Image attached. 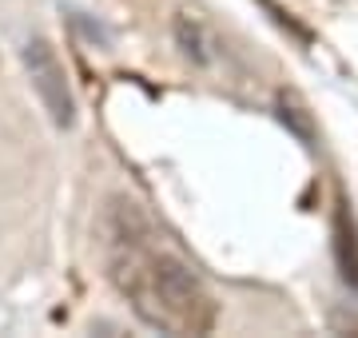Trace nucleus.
<instances>
[{
	"label": "nucleus",
	"mask_w": 358,
	"mask_h": 338,
	"mask_svg": "<svg viewBox=\"0 0 358 338\" xmlns=\"http://www.w3.org/2000/svg\"><path fill=\"white\" fill-rule=\"evenodd\" d=\"M275 112H279V119L287 124V131H291L303 147H315V140H319V131H315V116H310L307 100H303L299 91L282 88L279 96H275Z\"/></svg>",
	"instance_id": "nucleus-5"
},
{
	"label": "nucleus",
	"mask_w": 358,
	"mask_h": 338,
	"mask_svg": "<svg viewBox=\"0 0 358 338\" xmlns=\"http://www.w3.org/2000/svg\"><path fill=\"white\" fill-rule=\"evenodd\" d=\"M24 68H28V80L36 88L44 112L52 116L56 128H72L76 124V100H72V88H68V72L60 64V56L52 48L48 40H28L24 44Z\"/></svg>",
	"instance_id": "nucleus-2"
},
{
	"label": "nucleus",
	"mask_w": 358,
	"mask_h": 338,
	"mask_svg": "<svg viewBox=\"0 0 358 338\" xmlns=\"http://www.w3.org/2000/svg\"><path fill=\"white\" fill-rule=\"evenodd\" d=\"M112 239V283L131 302V311L140 314V323H148L159 335H207L215 326V302L207 286L176 255L155 251L148 243L143 223L140 231H128V219H124V227H115Z\"/></svg>",
	"instance_id": "nucleus-1"
},
{
	"label": "nucleus",
	"mask_w": 358,
	"mask_h": 338,
	"mask_svg": "<svg viewBox=\"0 0 358 338\" xmlns=\"http://www.w3.org/2000/svg\"><path fill=\"white\" fill-rule=\"evenodd\" d=\"M176 44H179V52L187 56L192 64H199V68L215 64V56H219L215 28L207 24L199 13H179L176 16Z\"/></svg>",
	"instance_id": "nucleus-3"
},
{
	"label": "nucleus",
	"mask_w": 358,
	"mask_h": 338,
	"mask_svg": "<svg viewBox=\"0 0 358 338\" xmlns=\"http://www.w3.org/2000/svg\"><path fill=\"white\" fill-rule=\"evenodd\" d=\"M334 263H338L343 283L358 291V227L346 199H338V211H334Z\"/></svg>",
	"instance_id": "nucleus-4"
}]
</instances>
